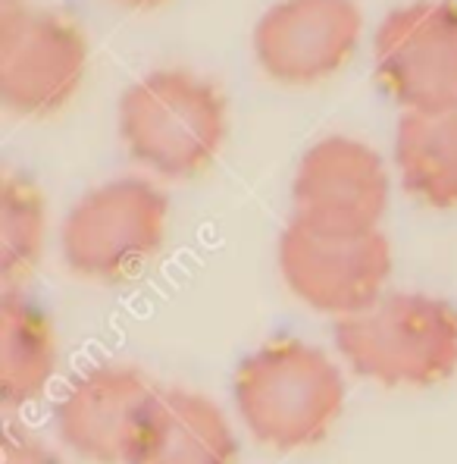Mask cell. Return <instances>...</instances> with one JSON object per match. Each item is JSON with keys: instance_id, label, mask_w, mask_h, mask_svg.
Returning <instances> with one entry per match:
<instances>
[{"instance_id": "8fae6325", "label": "cell", "mask_w": 457, "mask_h": 464, "mask_svg": "<svg viewBox=\"0 0 457 464\" xmlns=\"http://www.w3.org/2000/svg\"><path fill=\"white\" fill-rule=\"evenodd\" d=\"M126 464H238L226 411L195 389H157L135 427Z\"/></svg>"}, {"instance_id": "7a4b0ae2", "label": "cell", "mask_w": 457, "mask_h": 464, "mask_svg": "<svg viewBox=\"0 0 457 464\" xmlns=\"http://www.w3.org/2000/svg\"><path fill=\"white\" fill-rule=\"evenodd\" d=\"M336 348L357 377L392 389H429L457 373V304L426 292H386L336 320Z\"/></svg>"}, {"instance_id": "277c9868", "label": "cell", "mask_w": 457, "mask_h": 464, "mask_svg": "<svg viewBox=\"0 0 457 464\" xmlns=\"http://www.w3.org/2000/svg\"><path fill=\"white\" fill-rule=\"evenodd\" d=\"M169 198L151 179L122 176L81 195L60 227L70 273L88 283L138 276L167 238Z\"/></svg>"}, {"instance_id": "30bf717a", "label": "cell", "mask_w": 457, "mask_h": 464, "mask_svg": "<svg viewBox=\"0 0 457 464\" xmlns=\"http://www.w3.org/2000/svg\"><path fill=\"white\" fill-rule=\"evenodd\" d=\"M154 392L157 386L138 367H88L53 408L60 442L91 464H126L135 427Z\"/></svg>"}, {"instance_id": "8992f818", "label": "cell", "mask_w": 457, "mask_h": 464, "mask_svg": "<svg viewBox=\"0 0 457 464\" xmlns=\"http://www.w3.org/2000/svg\"><path fill=\"white\" fill-rule=\"evenodd\" d=\"M88 70V38L60 13L0 0V101L16 116L63 111Z\"/></svg>"}, {"instance_id": "2e32d148", "label": "cell", "mask_w": 457, "mask_h": 464, "mask_svg": "<svg viewBox=\"0 0 457 464\" xmlns=\"http://www.w3.org/2000/svg\"><path fill=\"white\" fill-rule=\"evenodd\" d=\"M119 4H129V6H157L163 0H119Z\"/></svg>"}, {"instance_id": "6da1fadb", "label": "cell", "mask_w": 457, "mask_h": 464, "mask_svg": "<svg viewBox=\"0 0 457 464\" xmlns=\"http://www.w3.org/2000/svg\"><path fill=\"white\" fill-rule=\"evenodd\" d=\"M345 373L319 345L295 336L263 343L238 364L232 399L261 446L298 452L329 436L345 411Z\"/></svg>"}, {"instance_id": "5bb4252c", "label": "cell", "mask_w": 457, "mask_h": 464, "mask_svg": "<svg viewBox=\"0 0 457 464\" xmlns=\"http://www.w3.org/2000/svg\"><path fill=\"white\" fill-rule=\"evenodd\" d=\"M47 238L44 195L25 176L6 173L0 182V276L6 289L35 273Z\"/></svg>"}, {"instance_id": "3957f363", "label": "cell", "mask_w": 457, "mask_h": 464, "mask_svg": "<svg viewBox=\"0 0 457 464\" xmlns=\"http://www.w3.org/2000/svg\"><path fill=\"white\" fill-rule=\"evenodd\" d=\"M229 135V104L188 70H154L119 98V139L132 160L163 179L201 176Z\"/></svg>"}, {"instance_id": "4fadbf2b", "label": "cell", "mask_w": 457, "mask_h": 464, "mask_svg": "<svg viewBox=\"0 0 457 464\" xmlns=\"http://www.w3.org/2000/svg\"><path fill=\"white\" fill-rule=\"evenodd\" d=\"M395 167L411 198L457 210V104L405 113L395 129Z\"/></svg>"}, {"instance_id": "52a82bcc", "label": "cell", "mask_w": 457, "mask_h": 464, "mask_svg": "<svg viewBox=\"0 0 457 464\" xmlns=\"http://www.w3.org/2000/svg\"><path fill=\"white\" fill-rule=\"evenodd\" d=\"M376 76L414 111L457 104V0H417L392 10L373 41Z\"/></svg>"}, {"instance_id": "9c48e42d", "label": "cell", "mask_w": 457, "mask_h": 464, "mask_svg": "<svg viewBox=\"0 0 457 464\" xmlns=\"http://www.w3.org/2000/svg\"><path fill=\"white\" fill-rule=\"evenodd\" d=\"M295 217L329 229H379L388 208V173L370 145L329 135L310 145L291 182Z\"/></svg>"}, {"instance_id": "ba28073f", "label": "cell", "mask_w": 457, "mask_h": 464, "mask_svg": "<svg viewBox=\"0 0 457 464\" xmlns=\"http://www.w3.org/2000/svg\"><path fill=\"white\" fill-rule=\"evenodd\" d=\"M364 13L354 0H279L254 29V57L272 82L317 85L357 51Z\"/></svg>"}, {"instance_id": "9a60e30c", "label": "cell", "mask_w": 457, "mask_h": 464, "mask_svg": "<svg viewBox=\"0 0 457 464\" xmlns=\"http://www.w3.org/2000/svg\"><path fill=\"white\" fill-rule=\"evenodd\" d=\"M0 464H60V459L38 440V436L25 433V430H16L10 424L4 430Z\"/></svg>"}, {"instance_id": "7c38bea8", "label": "cell", "mask_w": 457, "mask_h": 464, "mask_svg": "<svg viewBox=\"0 0 457 464\" xmlns=\"http://www.w3.org/2000/svg\"><path fill=\"white\" fill-rule=\"evenodd\" d=\"M60 364L57 330L25 292L6 289L0 298V399L4 408L32 405L51 386Z\"/></svg>"}, {"instance_id": "5b68a950", "label": "cell", "mask_w": 457, "mask_h": 464, "mask_svg": "<svg viewBox=\"0 0 457 464\" xmlns=\"http://www.w3.org/2000/svg\"><path fill=\"white\" fill-rule=\"evenodd\" d=\"M276 255L291 295L336 320L376 304L392 276V245L379 229H329L291 217Z\"/></svg>"}]
</instances>
